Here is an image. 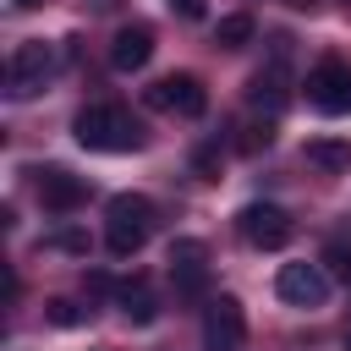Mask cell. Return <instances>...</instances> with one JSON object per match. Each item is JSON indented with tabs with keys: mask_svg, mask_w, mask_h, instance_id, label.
<instances>
[{
	"mask_svg": "<svg viewBox=\"0 0 351 351\" xmlns=\"http://www.w3.org/2000/svg\"><path fill=\"white\" fill-rule=\"evenodd\" d=\"M165 5H170L181 22H197V16H203V0H165Z\"/></svg>",
	"mask_w": 351,
	"mask_h": 351,
	"instance_id": "7402d4cb",
	"label": "cell"
},
{
	"mask_svg": "<svg viewBox=\"0 0 351 351\" xmlns=\"http://www.w3.org/2000/svg\"><path fill=\"white\" fill-rule=\"evenodd\" d=\"M104 214H110V219H104V247H110L115 258H132V252L148 241V230H154V203H148L143 192L110 197Z\"/></svg>",
	"mask_w": 351,
	"mask_h": 351,
	"instance_id": "7a4b0ae2",
	"label": "cell"
},
{
	"mask_svg": "<svg viewBox=\"0 0 351 351\" xmlns=\"http://www.w3.org/2000/svg\"><path fill=\"white\" fill-rule=\"evenodd\" d=\"M324 274L351 285V247H324Z\"/></svg>",
	"mask_w": 351,
	"mask_h": 351,
	"instance_id": "ac0fdd59",
	"label": "cell"
},
{
	"mask_svg": "<svg viewBox=\"0 0 351 351\" xmlns=\"http://www.w3.org/2000/svg\"><path fill=\"white\" fill-rule=\"evenodd\" d=\"M115 302H121V313H126L132 324H154V318H159V302H154V291H148L143 280L121 285V291H115Z\"/></svg>",
	"mask_w": 351,
	"mask_h": 351,
	"instance_id": "5bb4252c",
	"label": "cell"
},
{
	"mask_svg": "<svg viewBox=\"0 0 351 351\" xmlns=\"http://www.w3.org/2000/svg\"><path fill=\"white\" fill-rule=\"evenodd\" d=\"M307 104L324 115H346L351 110V66L346 60H318L307 71Z\"/></svg>",
	"mask_w": 351,
	"mask_h": 351,
	"instance_id": "52a82bcc",
	"label": "cell"
},
{
	"mask_svg": "<svg viewBox=\"0 0 351 351\" xmlns=\"http://www.w3.org/2000/svg\"><path fill=\"white\" fill-rule=\"evenodd\" d=\"M252 33H258V22H252L247 11L214 22V44H219V49H241V44H252Z\"/></svg>",
	"mask_w": 351,
	"mask_h": 351,
	"instance_id": "9a60e30c",
	"label": "cell"
},
{
	"mask_svg": "<svg viewBox=\"0 0 351 351\" xmlns=\"http://www.w3.org/2000/svg\"><path fill=\"white\" fill-rule=\"evenodd\" d=\"M247 346V313L236 296H208L203 307V351H241Z\"/></svg>",
	"mask_w": 351,
	"mask_h": 351,
	"instance_id": "5b68a950",
	"label": "cell"
},
{
	"mask_svg": "<svg viewBox=\"0 0 351 351\" xmlns=\"http://www.w3.org/2000/svg\"><path fill=\"white\" fill-rule=\"evenodd\" d=\"M55 71V49L44 44V38H27V44H16L11 49V60H5V93L11 99H33L38 88H44V77Z\"/></svg>",
	"mask_w": 351,
	"mask_h": 351,
	"instance_id": "3957f363",
	"label": "cell"
},
{
	"mask_svg": "<svg viewBox=\"0 0 351 351\" xmlns=\"http://www.w3.org/2000/svg\"><path fill=\"white\" fill-rule=\"evenodd\" d=\"M247 99H252L258 110L280 115V110H285V99H291V93H285V71H280V66H263V71H252V77H247Z\"/></svg>",
	"mask_w": 351,
	"mask_h": 351,
	"instance_id": "7c38bea8",
	"label": "cell"
},
{
	"mask_svg": "<svg viewBox=\"0 0 351 351\" xmlns=\"http://www.w3.org/2000/svg\"><path fill=\"white\" fill-rule=\"evenodd\" d=\"M33 176H38V203H44L49 214H71V208L88 203V181H82V176H71V170H60V165L33 170Z\"/></svg>",
	"mask_w": 351,
	"mask_h": 351,
	"instance_id": "30bf717a",
	"label": "cell"
},
{
	"mask_svg": "<svg viewBox=\"0 0 351 351\" xmlns=\"http://www.w3.org/2000/svg\"><path fill=\"white\" fill-rule=\"evenodd\" d=\"M263 148H274V121H252V126H241L236 154H263Z\"/></svg>",
	"mask_w": 351,
	"mask_h": 351,
	"instance_id": "2e32d148",
	"label": "cell"
},
{
	"mask_svg": "<svg viewBox=\"0 0 351 351\" xmlns=\"http://www.w3.org/2000/svg\"><path fill=\"white\" fill-rule=\"evenodd\" d=\"M49 247H60V252H88V236H82L77 225H66V230L49 236Z\"/></svg>",
	"mask_w": 351,
	"mask_h": 351,
	"instance_id": "d6986e66",
	"label": "cell"
},
{
	"mask_svg": "<svg viewBox=\"0 0 351 351\" xmlns=\"http://www.w3.org/2000/svg\"><path fill=\"white\" fill-rule=\"evenodd\" d=\"M44 318H49L55 329H77V324H88V307H77L71 296H55V302L44 307Z\"/></svg>",
	"mask_w": 351,
	"mask_h": 351,
	"instance_id": "e0dca14e",
	"label": "cell"
},
{
	"mask_svg": "<svg viewBox=\"0 0 351 351\" xmlns=\"http://www.w3.org/2000/svg\"><path fill=\"white\" fill-rule=\"evenodd\" d=\"M236 230H241L247 247H258V252H280V247L296 236V225H291V214H285L280 203H247V208L236 214Z\"/></svg>",
	"mask_w": 351,
	"mask_h": 351,
	"instance_id": "277c9868",
	"label": "cell"
},
{
	"mask_svg": "<svg viewBox=\"0 0 351 351\" xmlns=\"http://www.w3.org/2000/svg\"><path fill=\"white\" fill-rule=\"evenodd\" d=\"M170 280H176V296H192V302L208 291V247L197 236L170 241Z\"/></svg>",
	"mask_w": 351,
	"mask_h": 351,
	"instance_id": "ba28073f",
	"label": "cell"
},
{
	"mask_svg": "<svg viewBox=\"0 0 351 351\" xmlns=\"http://www.w3.org/2000/svg\"><path fill=\"white\" fill-rule=\"evenodd\" d=\"M71 137L82 148H93V154H132V148L148 143L143 121L126 104H82L77 121H71Z\"/></svg>",
	"mask_w": 351,
	"mask_h": 351,
	"instance_id": "6da1fadb",
	"label": "cell"
},
{
	"mask_svg": "<svg viewBox=\"0 0 351 351\" xmlns=\"http://www.w3.org/2000/svg\"><path fill=\"white\" fill-rule=\"evenodd\" d=\"M192 170H197L203 181H214V176H219V148H214V143H208V148H197V159H192Z\"/></svg>",
	"mask_w": 351,
	"mask_h": 351,
	"instance_id": "ffe728a7",
	"label": "cell"
},
{
	"mask_svg": "<svg viewBox=\"0 0 351 351\" xmlns=\"http://www.w3.org/2000/svg\"><path fill=\"white\" fill-rule=\"evenodd\" d=\"M274 291L291 302V307H324L329 302V274L318 263H285L274 274Z\"/></svg>",
	"mask_w": 351,
	"mask_h": 351,
	"instance_id": "9c48e42d",
	"label": "cell"
},
{
	"mask_svg": "<svg viewBox=\"0 0 351 351\" xmlns=\"http://www.w3.org/2000/svg\"><path fill=\"white\" fill-rule=\"evenodd\" d=\"M302 159L313 170H324V176H340V170H351V143L346 137H307Z\"/></svg>",
	"mask_w": 351,
	"mask_h": 351,
	"instance_id": "4fadbf2b",
	"label": "cell"
},
{
	"mask_svg": "<svg viewBox=\"0 0 351 351\" xmlns=\"http://www.w3.org/2000/svg\"><path fill=\"white\" fill-rule=\"evenodd\" d=\"M88 291H93V296H115L121 285H115V280H110L104 269H93V274H88Z\"/></svg>",
	"mask_w": 351,
	"mask_h": 351,
	"instance_id": "44dd1931",
	"label": "cell"
},
{
	"mask_svg": "<svg viewBox=\"0 0 351 351\" xmlns=\"http://www.w3.org/2000/svg\"><path fill=\"white\" fill-rule=\"evenodd\" d=\"M346 5H351V0H346Z\"/></svg>",
	"mask_w": 351,
	"mask_h": 351,
	"instance_id": "d4e9b609",
	"label": "cell"
},
{
	"mask_svg": "<svg viewBox=\"0 0 351 351\" xmlns=\"http://www.w3.org/2000/svg\"><path fill=\"white\" fill-rule=\"evenodd\" d=\"M11 5H16V11H33V5H38V0H11Z\"/></svg>",
	"mask_w": 351,
	"mask_h": 351,
	"instance_id": "603a6c76",
	"label": "cell"
},
{
	"mask_svg": "<svg viewBox=\"0 0 351 351\" xmlns=\"http://www.w3.org/2000/svg\"><path fill=\"white\" fill-rule=\"evenodd\" d=\"M148 55H154V27H148V22L115 27V38H110V66H115V71H143Z\"/></svg>",
	"mask_w": 351,
	"mask_h": 351,
	"instance_id": "8fae6325",
	"label": "cell"
},
{
	"mask_svg": "<svg viewBox=\"0 0 351 351\" xmlns=\"http://www.w3.org/2000/svg\"><path fill=\"white\" fill-rule=\"evenodd\" d=\"M143 104H148V110H176V115L197 121V115L208 110V88H203L192 71H176V77H159V82L143 93Z\"/></svg>",
	"mask_w": 351,
	"mask_h": 351,
	"instance_id": "8992f818",
	"label": "cell"
},
{
	"mask_svg": "<svg viewBox=\"0 0 351 351\" xmlns=\"http://www.w3.org/2000/svg\"><path fill=\"white\" fill-rule=\"evenodd\" d=\"M346 351H351V335H346Z\"/></svg>",
	"mask_w": 351,
	"mask_h": 351,
	"instance_id": "cb8c5ba5",
	"label": "cell"
}]
</instances>
